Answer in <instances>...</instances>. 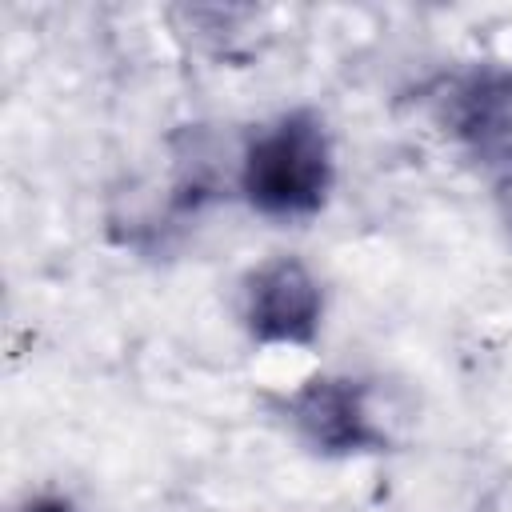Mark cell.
Instances as JSON below:
<instances>
[{"label": "cell", "mask_w": 512, "mask_h": 512, "mask_svg": "<svg viewBox=\"0 0 512 512\" xmlns=\"http://www.w3.org/2000/svg\"><path fill=\"white\" fill-rule=\"evenodd\" d=\"M288 428L320 456L352 460L388 448V428L372 412V388L352 376H312L280 400Z\"/></svg>", "instance_id": "obj_2"}, {"label": "cell", "mask_w": 512, "mask_h": 512, "mask_svg": "<svg viewBox=\"0 0 512 512\" xmlns=\"http://www.w3.org/2000/svg\"><path fill=\"white\" fill-rule=\"evenodd\" d=\"M436 120L484 168L512 172V64L476 60L436 88Z\"/></svg>", "instance_id": "obj_3"}, {"label": "cell", "mask_w": 512, "mask_h": 512, "mask_svg": "<svg viewBox=\"0 0 512 512\" xmlns=\"http://www.w3.org/2000/svg\"><path fill=\"white\" fill-rule=\"evenodd\" d=\"M496 208H500L504 228L512 232V172H500L496 176Z\"/></svg>", "instance_id": "obj_6"}, {"label": "cell", "mask_w": 512, "mask_h": 512, "mask_svg": "<svg viewBox=\"0 0 512 512\" xmlns=\"http://www.w3.org/2000/svg\"><path fill=\"white\" fill-rule=\"evenodd\" d=\"M240 320L264 348H308L320 336L324 292L296 256H272L244 276Z\"/></svg>", "instance_id": "obj_4"}, {"label": "cell", "mask_w": 512, "mask_h": 512, "mask_svg": "<svg viewBox=\"0 0 512 512\" xmlns=\"http://www.w3.org/2000/svg\"><path fill=\"white\" fill-rule=\"evenodd\" d=\"M16 512H80V508L60 492H40V496H28Z\"/></svg>", "instance_id": "obj_5"}, {"label": "cell", "mask_w": 512, "mask_h": 512, "mask_svg": "<svg viewBox=\"0 0 512 512\" xmlns=\"http://www.w3.org/2000/svg\"><path fill=\"white\" fill-rule=\"evenodd\" d=\"M336 180L332 136L316 108H292L268 120L240 156L244 200L272 220H308L328 204Z\"/></svg>", "instance_id": "obj_1"}]
</instances>
